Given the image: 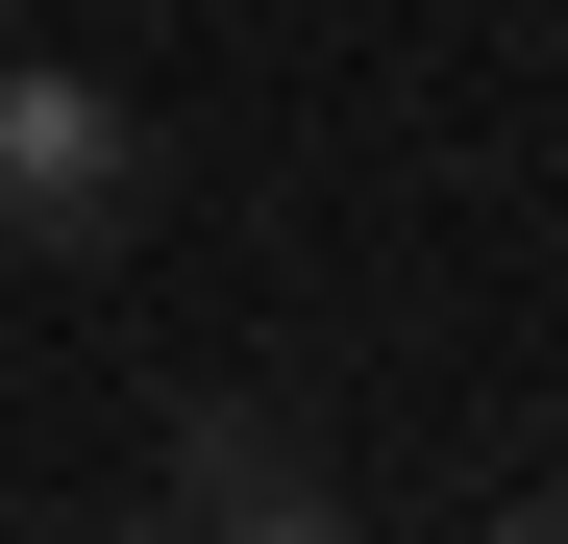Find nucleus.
<instances>
[{
	"label": "nucleus",
	"mask_w": 568,
	"mask_h": 544,
	"mask_svg": "<svg viewBox=\"0 0 568 544\" xmlns=\"http://www.w3.org/2000/svg\"><path fill=\"white\" fill-rule=\"evenodd\" d=\"M0 223L26 248H124L149 223V124L100 74H50V50H0Z\"/></svg>",
	"instance_id": "obj_1"
},
{
	"label": "nucleus",
	"mask_w": 568,
	"mask_h": 544,
	"mask_svg": "<svg viewBox=\"0 0 568 544\" xmlns=\"http://www.w3.org/2000/svg\"><path fill=\"white\" fill-rule=\"evenodd\" d=\"M272 495H297V421H272V396L173 421V520H272Z\"/></svg>",
	"instance_id": "obj_2"
},
{
	"label": "nucleus",
	"mask_w": 568,
	"mask_h": 544,
	"mask_svg": "<svg viewBox=\"0 0 568 544\" xmlns=\"http://www.w3.org/2000/svg\"><path fill=\"white\" fill-rule=\"evenodd\" d=\"M199 544H346V520H322V495H272V520H199Z\"/></svg>",
	"instance_id": "obj_3"
},
{
	"label": "nucleus",
	"mask_w": 568,
	"mask_h": 544,
	"mask_svg": "<svg viewBox=\"0 0 568 544\" xmlns=\"http://www.w3.org/2000/svg\"><path fill=\"white\" fill-rule=\"evenodd\" d=\"M495 544H568V495H495Z\"/></svg>",
	"instance_id": "obj_4"
},
{
	"label": "nucleus",
	"mask_w": 568,
	"mask_h": 544,
	"mask_svg": "<svg viewBox=\"0 0 568 544\" xmlns=\"http://www.w3.org/2000/svg\"><path fill=\"white\" fill-rule=\"evenodd\" d=\"M149 544H199V520H149Z\"/></svg>",
	"instance_id": "obj_5"
}]
</instances>
